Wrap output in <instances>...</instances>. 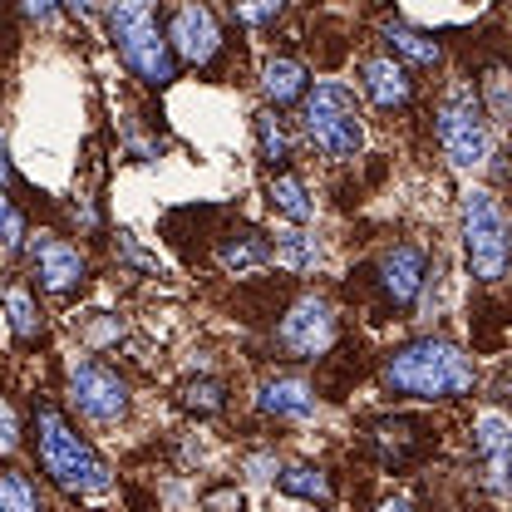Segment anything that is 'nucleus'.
I'll use <instances>...</instances> for the list:
<instances>
[{
    "label": "nucleus",
    "instance_id": "obj_1",
    "mask_svg": "<svg viewBox=\"0 0 512 512\" xmlns=\"http://www.w3.org/2000/svg\"><path fill=\"white\" fill-rule=\"evenodd\" d=\"M380 389L394 399L453 404V399H468L478 389V365L448 335H414L380 360Z\"/></svg>",
    "mask_w": 512,
    "mask_h": 512
},
{
    "label": "nucleus",
    "instance_id": "obj_2",
    "mask_svg": "<svg viewBox=\"0 0 512 512\" xmlns=\"http://www.w3.org/2000/svg\"><path fill=\"white\" fill-rule=\"evenodd\" d=\"M30 434H35V458H40L45 478L60 493H69V498H104L114 488V473L99 458V448L74 429V419L64 414L50 394H35V404H30Z\"/></svg>",
    "mask_w": 512,
    "mask_h": 512
},
{
    "label": "nucleus",
    "instance_id": "obj_3",
    "mask_svg": "<svg viewBox=\"0 0 512 512\" xmlns=\"http://www.w3.org/2000/svg\"><path fill=\"white\" fill-rule=\"evenodd\" d=\"M109 40H114L124 69L148 89H168L183 69L173 55L168 25L158 20V0H114L109 5Z\"/></svg>",
    "mask_w": 512,
    "mask_h": 512
},
{
    "label": "nucleus",
    "instance_id": "obj_4",
    "mask_svg": "<svg viewBox=\"0 0 512 512\" xmlns=\"http://www.w3.org/2000/svg\"><path fill=\"white\" fill-rule=\"evenodd\" d=\"M458 237L468 276L483 286H498L512 271V222L503 212V197L493 188H463L458 197Z\"/></svg>",
    "mask_w": 512,
    "mask_h": 512
},
{
    "label": "nucleus",
    "instance_id": "obj_5",
    "mask_svg": "<svg viewBox=\"0 0 512 512\" xmlns=\"http://www.w3.org/2000/svg\"><path fill=\"white\" fill-rule=\"evenodd\" d=\"M301 133L311 138V148L325 163H355L365 153V114H360L355 89H345L335 79L311 84V94L301 104Z\"/></svg>",
    "mask_w": 512,
    "mask_h": 512
},
{
    "label": "nucleus",
    "instance_id": "obj_6",
    "mask_svg": "<svg viewBox=\"0 0 512 512\" xmlns=\"http://www.w3.org/2000/svg\"><path fill=\"white\" fill-rule=\"evenodd\" d=\"M434 138L458 173H473L493 158V119L483 114L478 89H468V84L444 89V99L434 104Z\"/></svg>",
    "mask_w": 512,
    "mask_h": 512
},
{
    "label": "nucleus",
    "instance_id": "obj_7",
    "mask_svg": "<svg viewBox=\"0 0 512 512\" xmlns=\"http://www.w3.org/2000/svg\"><path fill=\"white\" fill-rule=\"evenodd\" d=\"M64 394H69L74 414L89 419V424H99V429L128 424V414H133V389H128V380L114 365L89 360V355L64 370Z\"/></svg>",
    "mask_w": 512,
    "mask_h": 512
},
{
    "label": "nucleus",
    "instance_id": "obj_8",
    "mask_svg": "<svg viewBox=\"0 0 512 512\" xmlns=\"http://www.w3.org/2000/svg\"><path fill=\"white\" fill-rule=\"evenodd\" d=\"M370 286H375V296H380V311L384 316H409L414 306H419V296H424V286H429V252L419 247V242H394V247H384L375 256V266H370Z\"/></svg>",
    "mask_w": 512,
    "mask_h": 512
},
{
    "label": "nucleus",
    "instance_id": "obj_9",
    "mask_svg": "<svg viewBox=\"0 0 512 512\" xmlns=\"http://www.w3.org/2000/svg\"><path fill=\"white\" fill-rule=\"evenodd\" d=\"M335 340H340V316L320 291H301L286 306V316L276 320V345L286 360H320Z\"/></svg>",
    "mask_w": 512,
    "mask_h": 512
},
{
    "label": "nucleus",
    "instance_id": "obj_10",
    "mask_svg": "<svg viewBox=\"0 0 512 512\" xmlns=\"http://www.w3.org/2000/svg\"><path fill=\"white\" fill-rule=\"evenodd\" d=\"M25 271H30V286H40V291H50V296H64V301L89 286V256L79 252L74 242L55 237V232L30 237Z\"/></svg>",
    "mask_w": 512,
    "mask_h": 512
},
{
    "label": "nucleus",
    "instance_id": "obj_11",
    "mask_svg": "<svg viewBox=\"0 0 512 512\" xmlns=\"http://www.w3.org/2000/svg\"><path fill=\"white\" fill-rule=\"evenodd\" d=\"M168 40H173V55L178 64H192V69H207V64L222 55V20L207 0H178L173 15H168Z\"/></svg>",
    "mask_w": 512,
    "mask_h": 512
},
{
    "label": "nucleus",
    "instance_id": "obj_12",
    "mask_svg": "<svg viewBox=\"0 0 512 512\" xmlns=\"http://www.w3.org/2000/svg\"><path fill=\"white\" fill-rule=\"evenodd\" d=\"M468 444L483 458V488L508 498L512 493V414L508 409H483L468 424Z\"/></svg>",
    "mask_w": 512,
    "mask_h": 512
},
{
    "label": "nucleus",
    "instance_id": "obj_13",
    "mask_svg": "<svg viewBox=\"0 0 512 512\" xmlns=\"http://www.w3.org/2000/svg\"><path fill=\"white\" fill-rule=\"evenodd\" d=\"M360 94L380 109V114H404L414 104V79L394 55H365L360 60Z\"/></svg>",
    "mask_w": 512,
    "mask_h": 512
},
{
    "label": "nucleus",
    "instance_id": "obj_14",
    "mask_svg": "<svg viewBox=\"0 0 512 512\" xmlns=\"http://www.w3.org/2000/svg\"><path fill=\"white\" fill-rule=\"evenodd\" d=\"M316 409H320L316 384L301 380V375H266L256 384V414H266V419L306 424V419H316Z\"/></svg>",
    "mask_w": 512,
    "mask_h": 512
},
{
    "label": "nucleus",
    "instance_id": "obj_15",
    "mask_svg": "<svg viewBox=\"0 0 512 512\" xmlns=\"http://www.w3.org/2000/svg\"><path fill=\"white\" fill-rule=\"evenodd\" d=\"M370 439H375V448H380V458L389 468H409V463H419L434 448L429 429L419 419H375L370 424Z\"/></svg>",
    "mask_w": 512,
    "mask_h": 512
},
{
    "label": "nucleus",
    "instance_id": "obj_16",
    "mask_svg": "<svg viewBox=\"0 0 512 512\" xmlns=\"http://www.w3.org/2000/svg\"><path fill=\"white\" fill-rule=\"evenodd\" d=\"M261 94L271 109H291V104H306L311 94V74L296 55H271L261 64Z\"/></svg>",
    "mask_w": 512,
    "mask_h": 512
},
{
    "label": "nucleus",
    "instance_id": "obj_17",
    "mask_svg": "<svg viewBox=\"0 0 512 512\" xmlns=\"http://www.w3.org/2000/svg\"><path fill=\"white\" fill-rule=\"evenodd\" d=\"M0 311H5L15 345H40L45 340V311H40V296H35L30 281H10L5 296H0Z\"/></svg>",
    "mask_w": 512,
    "mask_h": 512
},
{
    "label": "nucleus",
    "instance_id": "obj_18",
    "mask_svg": "<svg viewBox=\"0 0 512 512\" xmlns=\"http://www.w3.org/2000/svg\"><path fill=\"white\" fill-rule=\"evenodd\" d=\"M266 202H271V212H276L281 222H291V227H311V222H316V197L301 183V173H291V168H276V173L266 178Z\"/></svg>",
    "mask_w": 512,
    "mask_h": 512
},
{
    "label": "nucleus",
    "instance_id": "obj_19",
    "mask_svg": "<svg viewBox=\"0 0 512 512\" xmlns=\"http://www.w3.org/2000/svg\"><path fill=\"white\" fill-rule=\"evenodd\" d=\"M380 35H384V45H389V55L404 64L409 74H414V69H439V64H444V45H439L434 35L404 25V20H384Z\"/></svg>",
    "mask_w": 512,
    "mask_h": 512
},
{
    "label": "nucleus",
    "instance_id": "obj_20",
    "mask_svg": "<svg viewBox=\"0 0 512 512\" xmlns=\"http://www.w3.org/2000/svg\"><path fill=\"white\" fill-rule=\"evenodd\" d=\"M252 138H256V158L276 173V168H286L291 163V153H296V133L286 124V114L281 109H271V104H261L252 114Z\"/></svg>",
    "mask_w": 512,
    "mask_h": 512
},
{
    "label": "nucleus",
    "instance_id": "obj_21",
    "mask_svg": "<svg viewBox=\"0 0 512 512\" xmlns=\"http://www.w3.org/2000/svg\"><path fill=\"white\" fill-rule=\"evenodd\" d=\"M217 261H222V271H256V266H266L271 261V242L256 232V227H227L222 237H217Z\"/></svg>",
    "mask_w": 512,
    "mask_h": 512
},
{
    "label": "nucleus",
    "instance_id": "obj_22",
    "mask_svg": "<svg viewBox=\"0 0 512 512\" xmlns=\"http://www.w3.org/2000/svg\"><path fill=\"white\" fill-rule=\"evenodd\" d=\"M276 488H281L286 498H296V503H316V508H330V503H335V483H330V473H325L320 463H286V468L276 473Z\"/></svg>",
    "mask_w": 512,
    "mask_h": 512
},
{
    "label": "nucleus",
    "instance_id": "obj_23",
    "mask_svg": "<svg viewBox=\"0 0 512 512\" xmlns=\"http://www.w3.org/2000/svg\"><path fill=\"white\" fill-rule=\"evenodd\" d=\"M271 261H276V266H286V271H296V276L316 271L320 266L316 232H306V227H286V232H276V242H271Z\"/></svg>",
    "mask_w": 512,
    "mask_h": 512
},
{
    "label": "nucleus",
    "instance_id": "obj_24",
    "mask_svg": "<svg viewBox=\"0 0 512 512\" xmlns=\"http://www.w3.org/2000/svg\"><path fill=\"white\" fill-rule=\"evenodd\" d=\"M478 104L488 119L498 124H512V69L508 64H488L483 79H478Z\"/></svg>",
    "mask_w": 512,
    "mask_h": 512
},
{
    "label": "nucleus",
    "instance_id": "obj_25",
    "mask_svg": "<svg viewBox=\"0 0 512 512\" xmlns=\"http://www.w3.org/2000/svg\"><path fill=\"white\" fill-rule=\"evenodd\" d=\"M0 512H45L40 488L25 468H0Z\"/></svg>",
    "mask_w": 512,
    "mask_h": 512
},
{
    "label": "nucleus",
    "instance_id": "obj_26",
    "mask_svg": "<svg viewBox=\"0 0 512 512\" xmlns=\"http://www.w3.org/2000/svg\"><path fill=\"white\" fill-rule=\"evenodd\" d=\"M178 404L197 414V419H212V414H222L227 409V384L222 380H188L178 384Z\"/></svg>",
    "mask_w": 512,
    "mask_h": 512
},
{
    "label": "nucleus",
    "instance_id": "obj_27",
    "mask_svg": "<svg viewBox=\"0 0 512 512\" xmlns=\"http://www.w3.org/2000/svg\"><path fill=\"white\" fill-rule=\"evenodd\" d=\"M30 247V227H25V212L15 207L10 192H0V252L5 256H20Z\"/></svg>",
    "mask_w": 512,
    "mask_h": 512
},
{
    "label": "nucleus",
    "instance_id": "obj_28",
    "mask_svg": "<svg viewBox=\"0 0 512 512\" xmlns=\"http://www.w3.org/2000/svg\"><path fill=\"white\" fill-rule=\"evenodd\" d=\"M291 0H232V20L242 30H276V20L286 15Z\"/></svg>",
    "mask_w": 512,
    "mask_h": 512
},
{
    "label": "nucleus",
    "instance_id": "obj_29",
    "mask_svg": "<svg viewBox=\"0 0 512 512\" xmlns=\"http://www.w3.org/2000/svg\"><path fill=\"white\" fill-rule=\"evenodd\" d=\"M202 512H242L237 483H217V488H207V493H202Z\"/></svg>",
    "mask_w": 512,
    "mask_h": 512
},
{
    "label": "nucleus",
    "instance_id": "obj_30",
    "mask_svg": "<svg viewBox=\"0 0 512 512\" xmlns=\"http://www.w3.org/2000/svg\"><path fill=\"white\" fill-rule=\"evenodd\" d=\"M20 448V419H15V409L0 399V453H15Z\"/></svg>",
    "mask_w": 512,
    "mask_h": 512
},
{
    "label": "nucleus",
    "instance_id": "obj_31",
    "mask_svg": "<svg viewBox=\"0 0 512 512\" xmlns=\"http://www.w3.org/2000/svg\"><path fill=\"white\" fill-rule=\"evenodd\" d=\"M60 5H64V0H20V10H25V20H35V25H50Z\"/></svg>",
    "mask_w": 512,
    "mask_h": 512
},
{
    "label": "nucleus",
    "instance_id": "obj_32",
    "mask_svg": "<svg viewBox=\"0 0 512 512\" xmlns=\"http://www.w3.org/2000/svg\"><path fill=\"white\" fill-rule=\"evenodd\" d=\"M15 183V163H10V138H5V128H0V192Z\"/></svg>",
    "mask_w": 512,
    "mask_h": 512
},
{
    "label": "nucleus",
    "instance_id": "obj_33",
    "mask_svg": "<svg viewBox=\"0 0 512 512\" xmlns=\"http://www.w3.org/2000/svg\"><path fill=\"white\" fill-rule=\"evenodd\" d=\"M375 512H414V503H409V498H380Z\"/></svg>",
    "mask_w": 512,
    "mask_h": 512
},
{
    "label": "nucleus",
    "instance_id": "obj_34",
    "mask_svg": "<svg viewBox=\"0 0 512 512\" xmlns=\"http://www.w3.org/2000/svg\"><path fill=\"white\" fill-rule=\"evenodd\" d=\"M498 399H503V404H512V375H503V384H498Z\"/></svg>",
    "mask_w": 512,
    "mask_h": 512
},
{
    "label": "nucleus",
    "instance_id": "obj_35",
    "mask_svg": "<svg viewBox=\"0 0 512 512\" xmlns=\"http://www.w3.org/2000/svg\"><path fill=\"white\" fill-rule=\"evenodd\" d=\"M64 10H74V15H84V10H89V0H64Z\"/></svg>",
    "mask_w": 512,
    "mask_h": 512
},
{
    "label": "nucleus",
    "instance_id": "obj_36",
    "mask_svg": "<svg viewBox=\"0 0 512 512\" xmlns=\"http://www.w3.org/2000/svg\"><path fill=\"white\" fill-rule=\"evenodd\" d=\"M325 512H335V508H325Z\"/></svg>",
    "mask_w": 512,
    "mask_h": 512
}]
</instances>
